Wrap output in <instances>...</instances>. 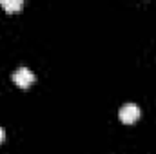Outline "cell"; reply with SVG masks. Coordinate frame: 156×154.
Wrapping results in <instances>:
<instances>
[{
  "label": "cell",
  "mask_w": 156,
  "mask_h": 154,
  "mask_svg": "<svg viewBox=\"0 0 156 154\" xmlns=\"http://www.w3.org/2000/svg\"><path fill=\"white\" fill-rule=\"evenodd\" d=\"M35 80H37L35 73H33L31 69H27V67H18V69L13 73V82H15L18 87H22V89H27Z\"/></svg>",
  "instance_id": "obj_1"
},
{
  "label": "cell",
  "mask_w": 156,
  "mask_h": 154,
  "mask_svg": "<svg viewBox=\"0 0 156 154\" xmlns=\"http://www.w3.org/2000/svg\"><path fill=\"white\" fill-rule=\"evenodd\" d=\"M118 118H120V121H123V123H134V121L140 118V107H138L136 103H125V105L120 109Z\"/></svg>",
  "instance_id": "obj_2"
},
{
  "label": "cell",
  "mask_w": 156,
  "mask_h": 154,
  "mask_svg": "<svg viewBox=\"0 0 156 154\" xmlns=\"http://www.w3.org/2000/svg\"><path fill=\"white\" fill-rule=\"evenodd\" d=\"M0 5L5 11H20L24 7V0H0Z\"/></svg>",
  "instance_id": "obj_3"
},
{
  "label": "cell",
  "mask_w": 156,
  "mask_h": 154,
  "mask_svg": "<svg viewBox=\"0 0 156 154\" xmlns=\"http://www.w3.org/2000/svg\"><path fill=\"white\" fill-rule=\"evenodd\" d=\"M4 136H5V134H4V129L0 127V143H2V140H4Z\"/></svg>",
  "instance_id": "obj_4"
}]
</instances>
